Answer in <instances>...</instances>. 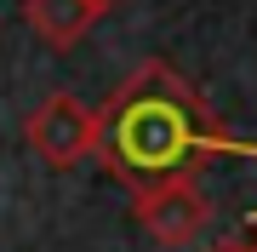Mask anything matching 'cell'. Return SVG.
<instances>
[{
    "instance_id": "obj_1",
    "label": "cell",
    "mask_w": 257,
    "mask_h": 252,
    "mask_svg": "<svg viewBox=\"0 0 257 252\" xmlns=\"http://www.w3.org/2000/svg\"><path fill=\"white\" fill-rule=\"evenodd\" d=\"M217 155H257V143H240L189 86V75H177L160 57L138 63L97 109V160L126 189L194 178Z\"/></svg>"
},
{
    "instance_id": "obj_2",
    "label": "cell",
    "mask_w": 257,
    "mask_h": 252,
    "mask_svg": "<svg viewBox=\"0 0 257 252\" xmlns=\"http://www.w3.org/2000/svg\"><path fill=\"white\" fill-rule=\"evenodd\" d=\"M23 138L46 166L69 172L86 155H97V109H86L74 92H52L35 115L23 121Z\"/></svg>"
},
{
    "instance_id": "obj_3",
    "label": "cell",
    "mask_w": 257,
    "mask_h": 252,
    "mask_svg": "<svg viewBox=\"0 0 257 252\" xmlns=\"http://www.w3.org/2000/svg\"><path fill=\"white\" fill-rule=\"evenodd\" d=\"M132 206H138V224L155 235L160 246H194L211 224V206L200 195L194 178H166V184H149V189H132Z\"/></svg>"
},
{
    "instance_id": "obj_4",
    "label": "cell",
    "mask_w": 257,
    "mask_h": 252,
    "mask_svg": "<svg viewBox=\"0 0 257 252\" xmlns=\"http://www.w3.org/2000/svg\"><path fill=\"white\" fill-rule=\"evenodd\" d=\"M97 18H103V12L92 6V0H23V23H29V35H35L46 52L80 46Z\"/></svg>"
},
{
    "instance_id": "obj_5",
    "label": "cell",
    "mask_w": 257,
    "mask_h": 252,
    "mask_svg": "<svg viewBox=\"0 0 257 252\" xmlns=\"http://www.w3.org/2000/svg\"><path fill=\"white\" fill-rule=\"evenodd\" d=\"M206 252H246V246H240V241H211Z\"/></svg>"
},
{
    "instance_id": "obj_6",
    "label": "cell",
    "mask_w": 257,
    "mask_h": 252,
    "mask_svg": "<svg viewBox=\"0 0 257 252\" xmlns=\"http://www.w3.org/2000/svg\"><path fill=\"white\" fill-rule=\"evenodd\" d=\"M246 252H257V218H251V229H246V241H240Z\"/></svg>"
},
{
    "instance_id": "obj_7",
    "label": "cell",
    "mask_w": 257,
    "mask_h": 252,
    "mask_svg": "<svg viewBox=\"0 0 257 252\" xmlns=\"http://www.w3.org/2000/svg\"><path fill=\"white\" fill-rule=\"evenodd\" d=\"M92 6H97V12H109V6H120V0H92Z\"/></svg>"
}]
</instances>
